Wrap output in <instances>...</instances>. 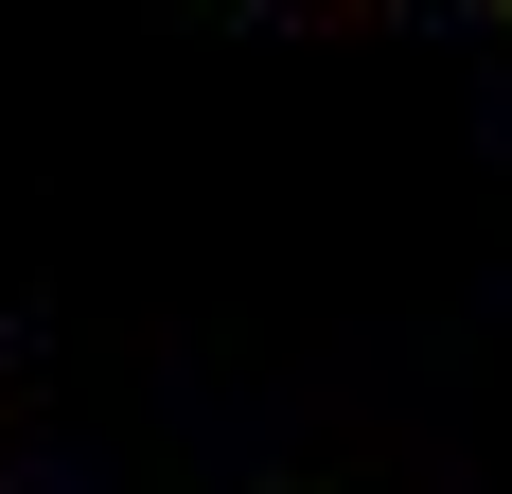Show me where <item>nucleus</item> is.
Returning a JSON list of instances; mask_svg holds the SVG:
<instances>
[{
    "mask_svg": "<svg viewBox=\"0 0 512 494\" xmlns=\"http://www.w3.org/2000/svg\"><path fill=\"white\" fill-rule=\"evenodd\" d=\"M495 18H512V0H495Z\"/></svg>",
    "mask_w": 512,
    "mask_h": 494,
    "instance_id": "1",
    "label": "nucleus"
}]
</instances>
